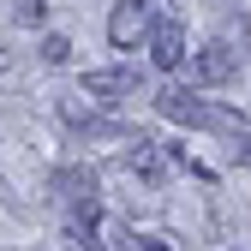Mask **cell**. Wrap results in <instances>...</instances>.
Returning <instances> with one entry per match:
<instances>
[{"label":"cell","mask_w":251,"mask_h":251,"mask_svg":"<svg viewBox=\"0 0 251 251\" xmlns=\"http://www.w3.org/2000/svg\"><path fill=\"white\" fill-rule=\"evenodd\" d=\"M84 96H96V102L138 96V72H84Z\"/></svg>","instance_id":"obj_6"},{"label":"cell","mask_w":251,"mask_h":251,"mask_svg":"<svg viewBox=\"0 0 251 251\" xmlns=\"http://www.w3.org/2000/svg\"><path fill=\"white\" fill-rule=\"evenodd\" d=\"M233 66H239V60H233L227 42H203V48L192 54V66H185V72H192V84H227Z\"/></svg>","instance_id":"obj_3"},{"label":"cell","mask_w":251,"mask_h":251,"mask_svg":"<svg viewBox=\"0 0 251 251\" xmlns=\"http://www.w3.org/2000/svg\"><path fill=\"white\" fill-rule=\"evenodd\" d=\"M54 192L66 203H96V174H90V168H60L54 174Z\"/></svg>","instance_id":"obj_7"},{"label":"cell","mask_w":251,"mask_h":251,"mask_svg":"<svg viewBox=\"0 0 251 251\" xmlns=\"http://www.w3.org/2000/svg\"><path fill=\"white\" fill-rule=\"evenodd\" d=\"M150 60H155L162 72H179V66H185V24H179V18H162V24H155Z\"/></svg>","instance_id":"obj_4"},{"label":"cell","mask_w":251,"mask_h":251,"mask_svg":"<svg viewBox=\"0 0 251 251\" xmlns=\"http://www.w3.org/2000/svg\"><path fill=\"white\" fill-rule=\"evenodd\" d=\"M155 108H162L168 120H179V126H227V132H233V120H227V114H215L209 102H198V96H185L179 84H168V90H155Z\"/></svg>","instance_id":"obj_2"},{"label":"cell","mask_w":251,"mask_h":251,"mask_svg":"<svg viewBox=\"0 0 251 251\" xmlns=\"http://www.w3.org/2000/svg\"><path fill=\"white\" fill-rule=\"evenodd\" d=\"M155 36V0H114L108 12V42L114 48H144Z\"/></svg>","instance_id":"obj_1"},{"label":"cell","mask_w":251,"mask_h":251,"mask_svg":"<svg viewBox=\"0 0 251 251\" xmlns=\"http://www.w3.org/2000/svg\"><path fill=\"white\" fill-rule=\"evenodd\" d=\"M126 251H168V239H162V233H138Z\"/></svg>","instance_id":"obj_10"},{"label":"cell","mask_w":251,"mask_h":251,"mask_svg":"<svg viewBox=\"0 0 251 251\" xmlns=\"http://www.w3.org/2000/svg\"><path fill=\"white\" fill-rule=\"evenodd\" d=\"M42 60H48V66H66V60H72V42L60 36V30H48V36H42Z\"/></svg>","instance_id":"obj_9"},{"label":"cell","mask_w":251,"mask_h":251,"mask_svg":"<svg viewBox=\"0 0 251 251\" xmlns=\"http://www.w3.org/2000/svg\"><path fill=\"white\" fill-rule=\"evenodd\" d=\"M66 239H72V251H102V209L96 203H72Z\"/></svg>","instance_id":"obj_5"},{"label":"cell","mask_w":251,"mask_h":251,"mask_svg":"<svg viewBox=\"0 0 251 251\" xmlns=\"http://www.w3.org/2000/svg\"><path fill=\"white\" fill-rule=\"evenodd\" d=\"M126 168H132V174H144L150 185H155V179L168 174V162H162V150H155L150 138H138V150H126Z\"/></svg>","instance_id":"obj_8"}]
</instances>
